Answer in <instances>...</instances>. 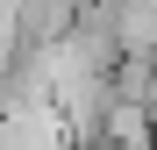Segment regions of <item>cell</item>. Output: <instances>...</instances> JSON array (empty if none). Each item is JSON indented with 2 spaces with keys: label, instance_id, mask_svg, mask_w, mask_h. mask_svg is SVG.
I'll return each instance as SVG.
<instances>
[{
  "label": "cell",
  "instance_id": "1",
  "mask_svg": "<svg viewBox=\"0 0 157 150\" xmlns=\"http://www.w3.org/2000/svg\"><path fill=\"white\" fill-rule=\"evenodd\" d=\"M100 150H157V107L114 93L107 114H100Z\"/></svg>",
  "mask_w": 157,
  "mask_h": 150
},
{
  "label": "cell",
  "instance_id": "2",
  "mask_svg": "<svg viewBox=\"0 0 157 150\" xmlns=\"http://www.w3.org/2000/svg\"><path fill=\"white\" fill-rule=\"evenodd\" d=\"M150 107H157V93H150Z\"/></svg>",
  "mask_w": 157,
  "mask_h": 150
}]
</instances>
